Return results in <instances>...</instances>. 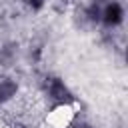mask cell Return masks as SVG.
Listing matches in <instances>:
<instances>
[{
	"label": "cell",
	"instance_id": "obj_5",
	"mask_svg": "<svg viewBox=\"0 0 128 128\" xmlns=\"http://www.w3.org/2000/svg\"><path fill=\"white\" fill-rule=\"evenodd\" d=\"M18 90H20V86L14 78H8V76L0 78V106L12 102L18 96Z\"/></svg>",
	"mask_w": 128,
	"mask_h": 128
},
{
	"label": "cell",
	"instance_id": "obj_2",
	"mask_svg": "<svg viewBox=\"0 0 128 128\" xmlns=\"http://www.w3.org/2000/svg\"><path fill=\"white\" fill-rule=\"evenodd\" d=\"M124 6L120 0H104V6H102V14H100V24L106 28V30H114L118 26H122L124 22Z\"/></svg>",
	"mask_w": 128,
	"mask_h": 128
},
{
	"label": "cell",
	"instance_id": "obj_1",
	"mask_svg": "<svg viewBox=\"0 0 128 128\" xmlns=\"http://www.w3.org/2000/svg\"><path fill=\"white\" fill-rule=\"evenodd\" d=\"M42 94L52 102V106H74L76 96L70 90V86L64 82V78L48 74L42 80Z\"/></svg>",
	"mask_w": 128,
	"mask_h": 128
},
{
	"label": "cell",
	"instance_id": "obj_3",
	"mask_svg": "<svg viewBox=\"0 0 128 128\" xmlns=\"http://www.w3.org/2000/svg\"><path fill=\"white\" fill-rule=\"evenodd\" d=\"M74 116L72 106H52V112H48V124L52 128H70Z\"/></svg>",
	"mask_w": 128,
	"mask_h": 128
},
{
	"label": "cell",
	"instance_id": "obj_7",
	"mask_svg": "<svg viewBox=\"0 0 128 128\" xmlns=\"http://www.w3.org/2000/svg\"><path fill=\"white\" fill-rule=\"evenodd\" d=\"M40 56H42V48H40V46L30 48V60H32V62H38V60H40Z\"/></svg>",
	"mask_w": 128,
	"mask_h": 128
},
{
	"label": "cell",
	"instance_id": "obj_4",
	"mask_svg": "<svg viewBox=\"0 0 128 128\" xmlns=\"http://www.w3.org/2000/svg\"><path fill=\"white\" fill-rule=\"evenodd\" d=\"M20 58V44L14 40H8L0 46V66L2 68H12Z\"/></svg>",
	"mask_w": 128,
	"mask_h": 128
},
{
	"label": "cell",
	"instance_id": "obj_6",
	"mask_svg": "<svg viewBox=\"0 0 128 128\" xmlns=\"http://www.w3.org/2000/svg\"><path fill=\"white\" fill-rule=\"evenodd\" d=\"M24 4H26V8H28L30 12H40V10L46 8L48 0H24Z\"/></svg>",
	"mask_w": 128,
	"mask_h": 128
}]
</instances>
